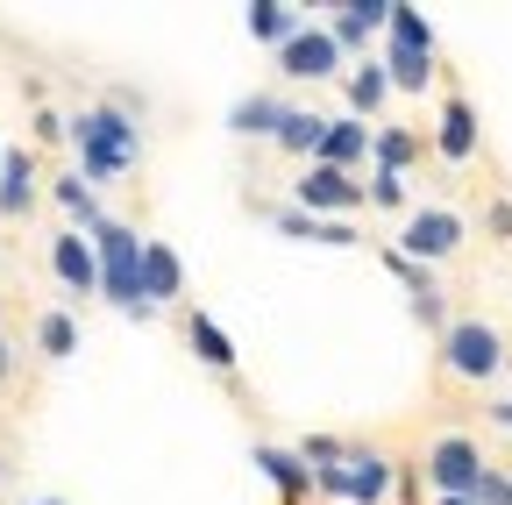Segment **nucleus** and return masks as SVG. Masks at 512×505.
<instances>
[{
  "mask_svg": "<svg viewBox=\"0 0 512 505\" xmlns=\"http://www.w3.org/2000/svg\"><path fill=\"white\" fill-rule=\"evenodd\" d=\"M93 264H100V299H114L121 313H136V321H143V235L136 228H128V221H100L93 228Z\"/></svg>",
  "mask_w": 512,
  "mask_h": 505,
  "instance_id": "f03ea898",
  "label": "nucleus"
},
{
  "mask_svg": "<svg viewBox=\"0 0 512 505\" xmlns=\"http://www.w3.org/2000/svg\"><path fill=\"white\" fill-rule=\"evenodd\" d=\"M434 150H441L448 164H470V157H477V107H470L463 93H448V100H441V129H434Z\"/></svg>",
  "mask_w": 512,
  "mask_h": 505,
  "instance_id": "1a4fd4ad",
  "label": "nucleus"
},
{
  "mask_svg": "<svg viewBox=\"0 0 512 505\" xmlns=\"http://www.w3.org/2000/svg\"><path fill=\"white\" fill-rule=\"evenodd\" d=\"M185 292V264L171 242H143V306H164Z\"/></svg>",
  "mask_w": 512,
  "mask_h": 505,
  "instance_id": "4468645a",
  "label": "nucleus"
},
{
  "mask_svg": "<svg viewBox=\"0 0 512 505\" xmlns=\"http://www.w3.org/2000/svg\"><path fill=\"white\" fill-rule=\"evenodd\" d=\"M363 200H370V207H384V214H399V207H406V178H392V171H377V178L363 185Z\"/></svg>",
  "mask_w": 512,
  "mask_h": 505,
  "instance_id": "a878e982",
  "label": "nucleus"
},
{
  "mask_svg": "<svg viewBox=\"0 0 512 505\" xmlns=\"http://www.w3.org/2000/svg\"><path fill=\"white\" fill-rule=\"evenodd\" d=\"M441 505H470V498H441Z\"/></svg>",
  "mask_w": 512,
  "mask_h": 505,
  "instance_id": "473e14b6",
  "label": "nucleus"
},
{
  "mask_svg": "<svg viewBox=\"0 0 512 505\" xmlns=\"http://www.w3.org/2000/svg\"><path fill=\"white\" fill-rule=\"evenodd\" d=\"M399 491V463H384L370 449H349V505H384Z\"/></svg>",
  "mask_w": 512,
  "mask_h": 505,
  "instance_id": "9b49d317",
  "label": "nucleus"
},
{
  "mask_svg": "<svg viewBox=\"0 0 512 505\" xmlns=\"http://www.w3.org/2000/svg\"><path fill=\"white\" fill-rule=\"evenodd\" d=\"M384 271H392V278H399V285H406L413 299H427V292H434V278H427V264H406V257H399V249H384Z\"/></svg>",
  "mask_w": 512,
  "mask_h": 505,
  "instance_id": "bb28decb",
  "label": "nucleus"
},
{
  "mask_svg": "<svg viewBox=\"0 0 512 505\" xmlns=\"http://www.w3.org/2000/svg\"><path fill=\"white\" fill-rule=\"evenodd\" d=\"M185 342H192V356H200L207 370H235V342H228V328L214 321V313H185Z\"/></svg>",
  "mask_w": 512,
  "mask_h": 505,
  "instance_id": "dca6fc26",
  "label": "nucleus"
},
{
  "mask_svg": "<svg viewBox=\"0 0 512 505\" xmlns=\"http://www.w3.org/2000/svg\"><path fill=\"white\" fill-rule=\"evenodd\" d=\"M29 505H64V498H29Z\"/></svg>",
  "mask_w": 512,
  "mask_h": 505,
  "instance_id": "2f4dec72",
  "label": "nucleus"
},
{
  "mask_svg": "<svg viewBox=\"0 0 512 505\" xmlns=\"http://www.w3.org/2000/svg\"><path fill=\"white\" fill-rule=\"evenodd\" d=\"M278 121H285V100L278 93H249L228 107V129L235 136H278Z\"/></svg>",
  "mask_w": 512,
  "mask_h": 505,
  "instance_id": "412c9836",
  "label": "nucleus"
},
{
  "mask_svg": "<svg viewBox=\"0 0 512 505\" xmlns=\"http://www.w3.org/2000/svg\"><path fill=\"white\" fill-rule=\"evenodd\" d=\"M278 72H292V79H342V43L328 36V29H320V22H306L285 50H278Z\"/></svg>",
  "mask_w": 512,
  "mask_h": 505,
  "instance_id": "6e6552de",
  "label": "nucleus"
},
{
  "mask_svg": "<svg viewBox=\"0 0 512 505\" xmlns=\"http://www.w3.org/2000/svg\"><path fill=\"white\" fill-rule=\"evenodd\" d=\"M370 157H377V171L406 178L413 157H420V143H413V129H377V136H370Z\"/></svg>",
  "mask_w": 512,
  "mask_h": 505,
  "instance_id": "4be33fe9",
  "label": "nucleus"
},
{
  "mask_svg": "<svg viewBox=\"0 0 512 505\" xmlns=\"http://www.w3.org/2000/svg\"><path fill=\"white\" fill-rule=\"evenodd\" d=\"M50 200H57L64 214H72V228H79V235H93V228L107 221V214H100V193H93V185H86L79 171H64V178L50 185Z\"/></svg>",
  "mask_w": 512,
  "mask_h": 505,
  "instance_id": "6ab92c4d",
  "label": "nucleus"
},
{
  "mask_svg": "<svg viewBox=\"0 0 512 505\" xmlns=\"http://www.w3.org/2000/svg\"><path fill=\"white\" fill-rule=\"evenodd\" d=\"M399 257L406 264H441V257H456L463 249V214H448V207H420L406 228H399Z\"/></svg>",
  "mask_w": 512,
  "mask_h": 505,
  "instance_id": "39448f33",
  "label": "nucleus"
},
{
  "mask_svg": "<svg viewBox=\"0 0 512 505\" xmlns=\"http://www.w3.org/2000/svg\"><path fill=\"white\" fill-rule=\"evenodd\" d=\"M335 22H328V36L342 43V50H356L363 36H377L384 22H392V0H342V8H328Z\"/></svg>",
  "mask_w": 512,
  "mask_h": 505,
  "instance_id": "2eb2a0df",
  "label": "nucleus"
},
{
  "mask_svg": "<svg viewBox=\"0 0 512 505\" xmlns=\"http://www.w3.org/2000/svg\"><path fill=\"white\" fill-rule=\"evenodd\" d=\"M256 470H264V477H271L292 505L313 491V470H306V456H299V449H271V441H264V449H256Z\"/></svg>",
  "mask_w": 512,
  "mask_h": 505,
  "instance_id": "a211bd4d",
  "label": "nucleus"
},
{
  "mask_svg": "<svg viewBox=\"0 0 512 505\" xmlns=\"http://www.w3.org/2000/svg\"><path fill=\"white\" fill-rule=\"evenodd\" d=\"M36 349L50 363H64V356L79 349V321H72V313H43V321H36Z\"/></svg>",
  "mask_w": 512,
  "mask_h": 505,
  "instance_id": "b1692460",
  "label": "nucleus"
},
{
  "mask_svg": "<svg viewBox=\"0 0 512 505\" xmlns=\"http://www.w3.org/2000/svg\"><path fill=\"white\" fill-rule=\"evenodd\" d=\"M370 121H356V114H342V121H328V136H320V157L313 164H335V171H356L363 157H370Z\"/></svg>",
  "mask_w": 512,
  "mask_h": 505,
  "instance_id": "f8f14e48",
  "label": "nucleus"
},
{
  "mask_svg": "<svg viewBox=\"0 0 512 505\" xmlns=\"http://www.w3.org/2000/svg\"><path fill=\"white\" fill-rule=\"evenodd\" d=\"M491 235H512V200H491Z\"/></svg>",
  "mask_w": 512,
  "mask_h": 505,
  "instance_id": "c756f323",
  "label": "nucleus"
},
{
  "mask_svg": "<svg viewBox=\"0 0 512 505\" xmlns=\"http://www.w3.org/2000/svg\"><path fill=\"white\" fill-rule=\"evenodd\" d=\"M477 477H484V456H477L470 434H441L434 449H427V484H434L441 498H470Z\"/></svg>",
  "mask_w": 512,
  "mask_h": 505,
  "instance_id": "0eeeda50",
  "label": "nucleus"
},
{
  "mask_svg": "<svg viewBox=\"0 0 512 505\" xmlns=\"http://www.w3.org/2000/svg\"><path fill=\"white\" fill-rule=\"evenodd\" d=\"M384 79H392V93L434 86V22L406 0H392V22H384Z\"/></svg>",
  "mask_w": 512,
  "mask_h": 505,
  "instance_id": "7ed1b4c3",
  "label": "nucleus"
},
{
  "mask_svg": "<svg viewBox=\"0 0 512 505\" xmlns=\"http://www.w3.org/2000/svg\"><path fill=\"white\" fill-rule=\"evenodd\" d=\"M29 207H36V164H29V150L15 143V150H0V214L22 221Z\"/></svg>",
  "mask_w": 512,
  "mask_h": 505,
  "instance_id": "ddd939ff",
  "label": "nucleus"
},
{
  "mask_svg": "<svg viewBox=\"0 0 512 505\" xmlns=\"http://www.w3.org/2000/svg\"><path fill=\"white\" fill-rule=\"evenodd\" d=\"M292 207L313 214V221H342V214L363 207V185H356L349 171H335V164H313V171L292 185Z\"/></svg>",
  "mask_w": 512,
  "mask_h": 505,
  "instance_id": "423d86ee",
  "label": "nucleus"
},
{
  "mask_svg": "<svg viewBox=\"0 0 512 505\" xmlns=\"http://www.w3.org/2000/svg\"><path fill=\"white\" fill-rule=\"evenodd\" d=\"M50 271L72 285V292H100V264H93V235H79V228H64L57 242H50Z\"/></svg>",
  "mask_w": 512,
  "mask_h": 505,
  "instance_id": "9d476101",
  "label": "nucleus"
},
{
  "mask_svg": "<svg viewBox=\"0 0 512 505\" xmlns=\"http://www.w3.org/2000/svg\"><path fill=\"white\" fill-rule=\"evenodd\" d=\"M72 150H79V178H86V185H107V178H121V171H136L143 136H136V121H128L121 107H86V114L72 121Z\"/></svg>",
  "mask_w": 512,
  "mask_h": 505,
  "instance_id": "f257e3e1",
  "label": "nucleus"
},
{
  "mask_svg": "<svg viewBox=\"0 0 512 505\" xmlns=\"http://www.w3.org/2000/svg\"><path fill=\"white\" fill-rule=\"evenodd\" d=\"M15 377V356H8V335H0V385H8Z\"/></svg>",
  "mask_w": 512,
  "mask_h": 505,
  "instance_id": "7c9ffc66",
  "label": "nucleus"
},
{
  "mask_svg": "<svg viewBox=\"0 0 512 505\" xmlns=\"http://www.w3.org/2000/svg\"><path fill=\"white\" fill-rule=\"evenodd\" d=\"M470 505H512V477L484 463V477H477V491H470Z\"/></svg>",
  "mask_w": 512,
  "mask_h": 505,
  "instance_id": "cd10ccee",
  "label": "nucleus"
},
{
  "mask_svg": "<svg viewBox=\"0 0 512 505\" xmlns=\"http://www.w3.org/2000/svg\"><path fill=\"white\" fill-rule=\"evenodd\" d=\"M242 15H249V36H256V43H271V50H285V43L306 29L299 8H285V0H249Z\"/></svg>",
  "mask_w": 512,
  "mask_h": 505,
  "instance_id": "f3484780",
  "label": "nucleus"
},
{
  "mask_svg": "<svg viewBox=\"0 0 512 505\" xmlns=\"http://www.w3.org/2000/svg\"><path fill=\"white\" fill-rule=\"evenodd\" d=\"M441 363H448V377H463V385H484V377L505 370V335L491 321H448L441 328Z\"/></svg>",
  "mask_w": 512,
  "mask_h": 505,
  "instance_id": "20e7f679",
  "label": "nucleus"
},
{
  "mask_svg": "<svg viewBox=\"0 0 512 505\" xmlns=\"http://www.w3.org/2000/svg\"><path fill=\"white\" fill-rule=\"evenodd\" d=\"M313 242H328V249H349V242H356V228H349V221H320V228H313Z\"/></svg>",
  "mask_w": 512,
  "mask_h": 505,
  "instance_id": "c85d7f7f",
  "label": "nucleus"
},
{
  "mask_svg": "<svg viewBox=\"0 0 512 505\" xmlns=\"http://www.w3.org/2000/svg\"><path fill=\"white\" fill-rule=\"evenodd\" d=\"M299 456H306V470H342V463H349V449H342L335 434H306Z\"/></svg>",
  "mask_w": 512,
  "mask_h": 505,
  "instance_id": "393cba45",
  "label": "nucleus"
},
{
  "mask_svg": "<svg viewBox=\"0 0 512 505\" xmlns=\"http://www.w3.org/2000/svg\"><path fill=\"white\" fill-rule=\"evenodd\" d=\"M0 477H8V463H0Z\"/></svg>",
  "mask_w": 512,
  "mask_h": 505,
  "instance_id": "72a5a7b5",
  "label": "nucleus"
},
{
  "mask_svg": "<svg viewBox=\"0 0 512 505\" xmlns=\"http://www.w3.org/2000/svg\"><path fill=\"white\" fill-rule=\"evenodd\" d=\"M320 136H328V114H313V107H285V121H278V150H292V157H320Z\"/></svg>",
  "mask_w": 512,
  "mask_h": 505,
  "instance_id": "aec40b11",
  "label": "nucleus"
},
{
  "mask_svg": "<svg viewBox=\"0 0 512 505\" xmlns=\"http://www.w3.org/2000/svg\"><path fill=\"white\" fill-rule=\"evenodd\" d=\"M384 93H392L384 65H356V72H349V114H356V121H370V114L384 107Z\"/></svg>",
  "mask_w": 512,
  "mask_h": 505,
  "instance_id": "5701e85b",
  "label": "nucleus"
}]
</instances>
